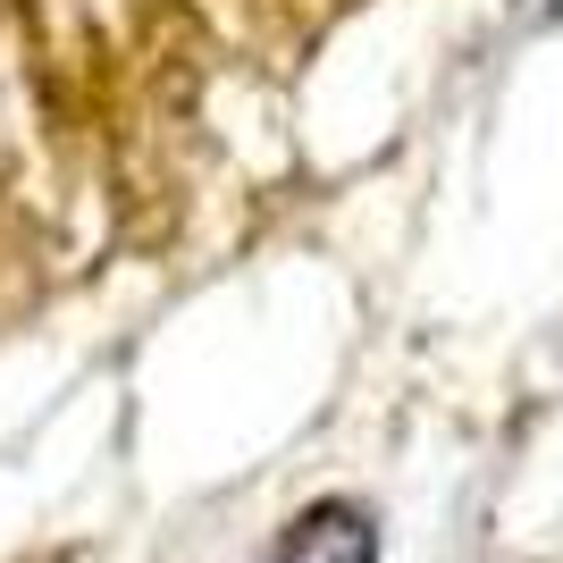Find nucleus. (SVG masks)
I'll return each mask as SVG.
<instances>
[{
    "label": "nucleus",
    "mask_w": 563,
    "mask_h": 563,
    "mask_svg": "<svg viewBox=\"0 0 563 563\" xmlns=\"http://www.w3.org/2000/svg\"><path fill=\"white\" fill-rule=\"evenodd\" d=\"M278 563H378V530L353 505H311L278 539Z\"/></svg>",
    "instance_id": "nucleus-1"
}]
</instances>
